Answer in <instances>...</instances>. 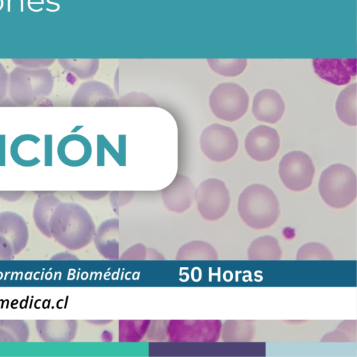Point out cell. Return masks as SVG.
<instances>
[{
	"mask_svg": "<svg viewBox=\"0 0 357 357\" xmlns=\"http://www.w3.org/2000/svg\"><path fill=\"white\" fill-rule=\"evenodd\" d=\"M52 238L70 250L88 245L96 233L94 222L87 210L79 204L60 202L49 222Z\"/></svg>",
	"mask_w": 357,
	"mask_h": 357,
	"instance_id": "obj_1",
	"label": "cell"
},
{
	"mask_svg": "<svg viewBox=\"0 0 357 357\" xmlns=\"http://www.w3.org/2000/svg\"><path fill=\"white\" fill-rule=\"evenodd\" d=\"M238 212L250 227L266 229L273 225L279 217V202L271 188L255 183L246 187L239 195Z\"/></svg>",
	"mask_w": 357,
	"mask_h": 357,
	"instance_id": "obj_2",
	"label": "cell"
},
{
	"mask_svg": "<svg viewBox=\"0 0 357 357\" xmlns=\"http://www.w3.org/2000/svg\"><path fill=\"white\" fill-rule=\"evenodd\" d=\"M319 192L324 202L334 208L351 204L356 197V175L349 167L334 164L321 174Z\"/></svg>",
	"mask_w": 357,
	"mask_h": 357,
	"instance_id": "obj_3",
	"label": "cell"
},
{
	"mask_svg": "<svg viewBox=\"0 0 357 357\" xmlns=\"http://www.w3.org/2000/svg\"><path fill=\"white\" fill-rule=\"evenodd\" d=\"M53 87L54 80L47 70H16L10 73L8 93L17 105L26 107L50 95Z\"/></svg>",
	"mask_w": 357,
	"mask_h": 357,
	"instance_id": "obj_4",
	"label": "cell"
},
{
	"mask_svg": "<svg viewBox=\"0 0 357 357\" xmlns=\"http://www.w3.org/2000/svg\"><path fill=\"white\" fill-rule=\"evenodd\" d=\"M248 103L246 91L234 82L218 84L209 96V106L213 114L227 121L242 117L247 112Z\"/></svg>",
	"mask_w": 357,
	"mask_h": 357,
	"instance_id": "obj_5",
	"label": "cell"
},
{
	"mask_svg": "<svg viewBox=\"0 0 357 357\" xmlns=\"http://www.w3.org/2000/svg\"><path fill=\"white\" fill-rule=\"evenodd\" d=\"M195 199L200 215L206 220L222 218L230 203L229 192L225 183L218 178H208L195 189Z\"/></svg>",
	"mask_w": 357,
	"mask_h": 357,
	"instance_id": "obj_6",
	"label": "cell"
},
{
	"mask_svg": "<svg viewBox=\"0 0 357 357\" xmlns=\"http://www.w3.org/2000/svg\"><path fill=\"white\" fill-rule=\"evenodd\" d=\"M314 172L311 158L301 151L286 153L279 164L280 179L292 191H302L309 188L312 183Z\"/></svg>",
	"mask_w": 357,
	"mask_h": 357,
	"instance_id": "obj_7",
	"label": "cell"
},
{
	"mask_svg": "<svg viewBox=\"0 0 357 357\" xmlns=\"http://www.w3.org/2000/svg\"><path fill=\"white\" fill-rule=\"evenodd\" d=\"M199 144L208 158L215 162H223L235 155L238 141L232 128L213 123L203 130Z\"/></svg>",
	"mask_w": 357,
	"mask_h": 357,
	"instance_id": "obj_8",
	"label": "cell"
},
{
	"mask_svg": "<svg viewBox=\"0 0 357 357\" xmlns=\"http://www.w3.org/2000/svg\"><path fill=\"white\" fill-rule=\"evenodd\" d=\"M221 328L219 320L172 321L167 331L174 342H215L220 337Z\"/></svg>",
	"mask_w": 357,
	"mask_h": 357,
	"instance_id": "obj_9",
	"label": "cell"
},
{
	"mask_svg": "<svg viewBox=\"0 0 357 357\" xmlns=\"http://www.w3.org/2000/svg\"><path fill=\"white\" fill-rule=\"evenodd\" d=\"M248 154L257 161L273 158L280 148L278 131L270 126L259 125L248 132L245 139Z\"/></svg>",
	"mask_w": 357,
	"mask_h": 357,
	"instance_id": "obj_10",
	"label": "cell"
},
{
	"mask_svg": "<svg viewBox=\"0 0 357 357\" xmlns=\"http://www.w3.org/2000/svg\"><path fill=\"white\" fill-rule=\"evenodd\" d=\"M119 103L112 89L98 81L82 84L70 101L72 107H110Z\"/></svg>",
	"mask_w": 357,
	"mask_h": 357,
	"instance_id": "obj_11",
	"label": "cell"
},
{
	"mask_svg": "<svg viewBox=\"0 0 357 357\" xmlns=\"http://www.w3.org/2000/svg\"><path fill=\"white\" fill-rule=\"evenodd\" d=\"M314 72L335 85L348 84L356 75V59H313Z\"/></svg>",
	"mask_w": 357,
	"mask_h": 357,
	"instance_id": "obj_12",
	"label": "cell"
},
{
	"mask_svg": "<svg viewBox=\"0 0 357 357\" xmlns=\"http://www.w3.org/2000/svg\"><path fill=\"white\" fill-rule=\"evenodd\" d=\"M195 192V188L191 180L181 174H176L174 180L161 190L165 206L175 213H182L190 208Z\"/></svg>",
	"mask_w": 357,
	"mask_h": 357,
	"instance_id": "obj_13",
	"label": "cell"
},
{
	"mask_svg": "<svg viewBox=\"0 0 357 357\" xmlns=\"http://www.w3.org/2000/svg\"><path fill=\"white\" fill-rule=\"evenodd\" d=\"M0 235L10 244L14 255L20 253L29 241V228L22 216L13 211L0 213Z\"/></svg>",
	"mask_w": 357,
	"mask_h": 357,
	"instance_id": "obj_14",
	"label": "cell"
},
{
	"mask_svg": "<svg viewBox=\"0 0 357 357\" xmlns=\"http://www.w3.org/2000/svg\"><path fill=\"white\" fill-rule=\"evenodd\" d=\"M284 109V102L275 90L264 89L254 96L252 114L259 121L275 123L282 118Z\"/></svg>",
	"mask_w": 357,
	"mask_h": 357,
	"instance_id": "obj_15",
	"label": "cell"
},
{
	"mask_svg": "<svg viewBox=\"0 0 357 357\" xmlns=\"http://www.w3.org/2000/svg\"><path fill=\"white\" fill-rule=\"evenodd\" d=\"M75 320L38 319L36 328L40 339L47 342L72 341L77 332Z\"/></svg>",
	"mask_w": 357,
	"mask_h": 357,
	"instance_id": "obj_16",
	"label": "cell"
},
{
	"mask_svg": "<svg viewBox=\"0 0 357 357\" xmlns=\"http://www.w3.org/2000/svg\"><path fill=\"white\" fill-rule=\"evenodd\" d=\"M58 155L68 165H81L89 160L91 146L83 136L68 135L61 140L58 146Z\"/></svg>",
	"mask_w": 357,
	"mask_h": 357,
	"instance_id": "obj_17",
	"label": "cell"
},
{
	"mask_svg": "<svg viewBox=\"0 0 357 357\" xmlns=\"http://www.w3.org/2000/svg\"><path fill=\"white\" fill-rule=\"evenodd\" d=\"M119 220L112 218L102 222L96 230L93 241L99 253L107 259L116 260L119 255Z\"/></svg>",
	"mask_w": 357,
	"mask_h": 357,
	"instance_id": "obj_18",
	"label": "cell"
},
{
	"mask_svg": "<svg viewBox=\"0 0 357 357\" xmlns=\"http://www.w3.org/2000/svg\"><path fill=\"white\" fill-rule=\"evenodd\" d=\"M61 202L60 199L52 193L40 195L36 201L33 208V220L37 229L47 238H52L49 222L50 217Z\"/></svg>",
	"mask_w": 357,
	"mask_h": 357,
	"instance_id": "obj_19",
	"label": "cell"
},
{
	"mask_svg": "<svg viewBox=\"0 0 357 357\" xmlns=\"http://www.w3.org/2000/svg\"><path fill=\"white\" fill-rule=\"evenodd\" d=\"M282 250L278 240L269 235L255 238L248 249V257L254 261H275L280 259Z\"/></svg>",
	"mask_w": 357,
	"mask_h": 357,
	"instance_id": "obj_20",
	"label": "cell"
},
{
	"mask_svg": "<svg viewBox=\"0 0 357 357\" xmlns=\"http://www.w3.org/2000/svg\"><path fill=\"white\" fill-rule=\"evenodd\" d=\"M338 118L345 124L356 125V83L345 87L339 93L335 104Z\"/></svg>",
	"mask_w": 357,
	"mask_h": 357,
	"instance_id": "obj_21",
	"label": "cell"
},
{
	"mask_svg": "<svg viewBox=\"0 0 357 357\" xmlns=\"http://www.w3.org/2000/svg\"><path fill=\"white\" fill-rule=\"evenodd\" d=\"M220 334L225 342H248L254 337L255 326L248 320H227L222 325Z\"/></svg>",
	"mask_w": 357,
	"mask_h": 357,
	"instance_id": "obj_22",
	"label": "cell"
},
{
	"mask_svg": "<svg viewBox=\"0 0 357 357\" xmlns=\"http://www.w3.org/2000/svg\"><path fill=\"white\" fill-rule=\"evenodd\" d=\"M178 260H217L218 255L214 248L202 241H194L183 245L178 251Z\"/></svg>",
	"mask_w": 357,
	"mask_h": 357,
	"instance_id": "obj_23",
	"label": "cell"
},
{
	"mask_svg": "<svg viewBox=\"0 0 357 357\" xmlns=\"http://www.w3.org/2000/svg\"><path fill=\"white\" fill-rule=\"evenodd\" d=\"M29 338V328L24 320H0L1 342H25Z\"/></svg>",
	"mask_w": 357,
	"mask_h": 357,
	"instance_id": "obj_24",
	"label": "cell"
},
{
	"mask_svg": "<svg viewBox=\"0 0 357 357\" xmlns=\"http://www.w3.org/2000/svg\"><path fill=\"white\" fill-rule=\"evenodd\" d=\"M247 61L246 59H208L214 72L227 77H234L242 73L247 66Z\"/></svg>",
	"mask_w": 357,
	"mask_h": 357,
	"instance_id": "obj_25",
	"label": "cell"
},
{
	"mask_svg": "<svg viewBox=\"0 0 357 357\" xmlns=\"http://www.w3.org/2000/svg\"><path fill=\"white\" fill-rule=\"evenodd\" d=\"M296 260H333V256L330 250L324 245L310 242L303 245L296 253Z\"/></svg>",
	"mask_w": 357,
	"mask_h": 357,
	"instance_id": "obj_26",
	"label": "cell"
},
{
	"mask_svg": "<svg viewBox=\"0 0 357 357\" xmlns=\"http://www.w3.org/2000/svg\"><path fill=\"white\" fill-rule=\"evenodd\" d=\"M119 323V341H139L143 337L149 321H126Z\"/></svg>",
	"mask_w": 357,
	"mask_h": 357,
	"instance_id": "obj_27",
	"label": "cell"
},
{
	"mask_svg": "<svg viewBox=\"0 0 357 357\" xmlns=\"http://www.w3.org/2000/svg\"><path fill=\"white\" fill-rule=\"evenodd\" d=\"M356 321H344L339 324L336 330L326 334L321 342H351L356 341Z\"/></svg>",
	"mask_w": 357,
	"mask_h": 357,
	"instance_id": "obj_28",
	"label": "cell"
},
{
	"mask_svg": "<svg viewBox=\"0 0 357 357\" xmlns=\"http://www.w3.org/2000/svg\"><path fill=\"white\" fill-rule=\"evenodd\" d=\"M132 197V192H112L110 201L114 208L119 207L128 202Z\"/></svg>",
	"mask_w": 357,
	"mask_h": 357,
	"instance_id": "obj_29",
	"label": "cell"
},
{
	"mask_svg": "<svg viewBox=\"0 0 357 357\" xmlns=\"http://www.w3.org/2000/svg\"><path fill=\"white\" fill-rule=\"evenodd\" d=\"M14 256L10 244L0 235V261L12 260Z\"/></svg>",
	"mask_w": 357,
	"mask_h": 357,
	"instance_id": "obj_30",
	"label": "cell"
},
{
	"mask_svg": "<svg viewBox=\"0 0 357 357\" xmlns=\"http://www.w3.org/2000/svg\"><path fill=\"white\" fill-rule=\"evenodd\" d=\"M8 78L6 72L0 67V102L8 93Z\"/></svg>",
	"mask_w": 357,
	"mask_h": 357,
	"instance_id": "obj_31",
	"label": "cell"
},
{
	"mask_svg": "<svg viewBox=\"0 0 357 357\" xmlns=\"http://www.w3.org/2000/svg\"><path fill=\"white\" fill-rule=\"evenodd\" d=\"M24 191H0V198L8 202H16L24 195Z\"/></svg>",
	"mask_w": 357,
	"mask_h": 357,
	"instance_id": "obj_32",
	"label": "cell"
},
{
	"mask_svg": "<svg viewBox=\"0 0 357 357\" xmlns=\"http://www.w3.org/2000/svg\"><path fill=\"white\" fill-rule=\"evenodd\" d=\"M86 199H98L107 195V192H79Z\"/></svg>",
	"mask_w": 357,
	"mask_h": 357,
	"instance_id": "obj_33",
	"label": "cell"
},
{
	"mask_svg": "<svg viewBox=\"0 0 357 357\" xmlns=\"http://www.w3.org/2000/svg\"><path fill=\"white\" fill-rule=\"evenodd\" d=\"M47 3H50V4H54V5L57 6V10H59V8H60V6H59V3H54V2H52V1H50V0H47Z\"/></svg>",
	"mask_w": 357,
	"mask_h": 357,
	"instance_id": "obj_34",
	"label": "cell"
},
{
	"mask_svg": "<svg viewBox=\"0 0 357 357\" xmlns=\"http://www.w3.org/2000/svg\"><path fill=\"white\" fill-rule=\"evenodd\" d=\"M10 11V0H8V12Z\"/></svg>",
	"mask_w": 357,
	"mask_h": 357,
	"instance_id": "obj_35",
	"label": "cell"
},
{
	"mask_svg": "<svg viewBox=\"0 0 357 357\" xmlns=\"http://www.w3.org/2000/svg\"><path fill=\"white\" fill-rule=\"evenodd\" d=\"M21 1V12H23V0Z\"/></svg>",
	"mask_w": 357,
	"mask_h": 357,
	"instance_id": "obj_36",
	"label": "cell"
}]
</instances>
